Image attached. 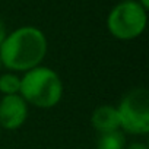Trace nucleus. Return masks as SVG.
Segmentation results:
<instances>
[{
    "label": "nucleus",
    "instance_id": "nucleus-1",
    "mask_svg": "<svg viewBox=\"0 0 149 149\" xmlns=\"http://www.w3.org/2000/svg\"><path fill=\"white\" fill-rule=\"evenodd\" d=\"M47 37L37 26H21L9 32L0 45L2 66L12 72H28L41 66L47 54Z\"/></svg>",
    "mask_w": 149,
    "mask_h": 149
},
{
    "label": "nucleus",
    "instance_id": "nucleus-2",
    "mask_svg": "<svg viewBox=\"0 0 149 149\" xmlns=\"http://www.w3.org/2000/svg\"><path fill=\"white\" fill-rule=\"evenodd\" d=\"M19 95L34 107L53 108L63 97V84L53 69L37 66L21 78Z\"/></svg>",
    "mask_w": 149,
    "mask_h": 149
},
{
    "label": "nucleus",
    "instance_id": "nucleus-3",
    "mask_svg": "<svg viewBox=\"0 0 149 149\" xmlns=\"http://www.w3.org/2000/svg\"><path fill=\"white\" fill-rule=\"evenodd\" d=\"M148 24V10L136 0H120L107 16L108 32L121 41L140 37Z\"/></svg>",
    "mask_w": 149,
    "mask_h": 149
},
{
    "label": "nucleus",
    "instance_id": "nucleus-4",
    "mask_svg": "<svg viewBox=\"0 0 149 149\" xmlns=\"http://www.w3.org/2000/svg\"><path fill=\"white\" fill-rule=\"evenodd\" d=\"M120 129L129 134H146L149 132V94L145 88L129 91L117 107Z\"/></svg>",
    "mask_w": 149,
    "mask_h": 149
},
{
    "label": "nucleus",
    "instance_id": "nucleus-5",
    "mask_svg": "<svg viewBox=\"0 0 149 149\" xmlns=\"http://www.w3.org/2000/svg\"><path fill=\"white\" fill-rule=\"evenodd\" d=\"M28 118V104L19 95H5L0 100V127L18 130Z\"/></svg>",
    "mask_w": 149,
    "mask_h": 149
},
{
    "label": "nucleus",
    "instance_id": "nucleus-6",
    "mask_svg": "<svg viewBox=\"0 0 149 149\" xmlns=\"http://www.w3.org/2000/svg\"><path fill=\"white\" fill-rule=\"evenodd\" d=\"M91 123L98 133H107L120 129V116L117 107L113 105H100L91 116Z\"/></svg>",
    "mask_w": 149,
    "mask_h": 149
},
{
    "label": "nucleus",
    "instance_id": "nucleus-7",
    "mask_svg": "<svg viewBox=\"0 0 149 149\" xmlns=\"http://www.w3.org/2000/svg\"><path fill=\"white\" fill-rule=\"evenodd\" d=\"M126 137L123 130H113L107 133H100L97 140V149H124Z\"/></svg>",
    "mask_w": 149,
    "mask_h": 149
},
{
    "label": "nucleus",
    "instance_id": "nucleus-8",
    "mask_svg": "<svg viewBox=\"0 0 149 149\" xmlns=\"http://www.w3.org/2000/svg\"><path fill=\"white\" fill-rule=\"evenodd\" d=\"M21 91V78L15 73H5L0 76V92L3 95H16Z\"/></svg>",
    "mask_w": 149,
    "mask_h": 149
},
{
    "label": "nucleus",
    "instance_id": "nucleus-9",
    "mask_svg": "<svg viewBox=\"0 0 149 149\" xmlns=\"http://www.w3.org/2000/svg\"><path fill=\"white\" fill-rule=\"evenodd\" d=\"M6 35H8V29H6V25H5L3 19L0 18V45H2V42L5 41Z\"/></svg>",
    "mask_w": 149,
    "mask_h": 149
},
{
    "label": "nucleus",
    "instance_id": "nucleus-10",
    "mask_svg": "<svg viewBox=\"0 0 149 149\" xmlns=\"http://www.w3.org/2000/svg\"><path fill=\"white\" fill-rule=\"evenodd\" d=\"M124 149H148V146H146L145 143H140V142H134V143H132V145L126 146Z\"/></svg>",
    "mask_w": 149,
    "mask_h": 149
},
{
    "label": "nucleus",
    "instance_id": "nucleus-11",
    "mask_svg": "<svg viewBox=\"0 0 149 149\" xmlns=\"http://www.w3.org/2000/svg\"><path fill=\"white\" fill-rule=\"evenodd\" d=\"M136 2H137L142 8H145L146 10L149 9V0H136Z\"/></svg>",
    "mask_w": 149,
    "mask_h": 149
},
{
    "label": "nucleus",
    "instance_id": "nucleus-12",
    "mask_svg": "<svg viewBox=\"0 0 149 149\" xmlns=\"http://www.w3.org/2000/svg\"><path fill=\"white\" fill-rule=\"evenodd\" d=\"M0 69H2V60H0Z\"/></svg>",
    "mask_w": 149,
    "mask_h": 149
},
{
    "label": "nucleus",
    "instance_id": "nucleus-13",
    "mask_svg": "<svg viewBox=\"0 0 149 149\" xmlns=\"http://www.w3.org/2000/svg\"><path fill=\"white\" fill-rule=\"evenodd\" d=\"M0 130H2V127H0Z\"/></svg>",
    "mask_w": 149,
    "mask_h": 149
}]
</instances>
